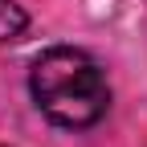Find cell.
<instances>
[{"mask_svg":"<svg viewBox=\"0 0 147 147\" xmlns=\"http://www.w3.org/2000/svg\"><path fill=\"white\" fill-rule=\"evenodd\" d=\"M29 90L41 115L69 131L94 127L110 106V86L102 65L86 49H74V45L45 49L29 69Z\"/></svg>","mask_w":147,"mask_h":147,"instance_id":"obj_1","label":"cell"},{"mask_svg":"<svg viewBox=\"0 0 147 147\" xmlns=\"http://www.w3.org/2000/svg\"><path fill=\"white\" fill-rule=\"evenodd\" d=\"M25 25H29L25 8L16 0H0V41H16L25 33Z\"/></svg>","mask_w":147,"mask_h":147,"instance_id":"obj_2","label":"cell"}]
</instances>
